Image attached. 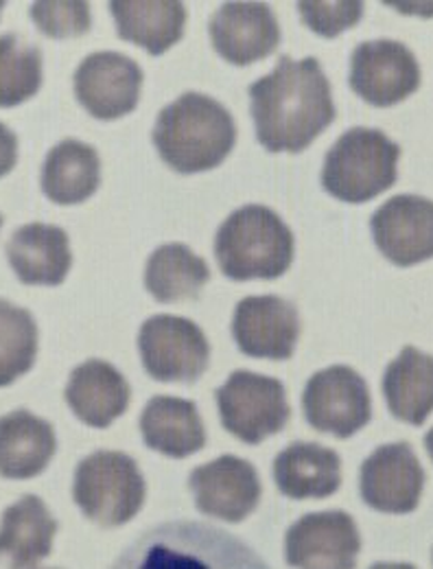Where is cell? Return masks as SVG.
Wrapping results in <instances>:
<instances>
[{
    "mask_svg": "<svg viewBox=\"0 0 433 569\" xmlns=\"http://www.w3.org/2000/svg\"><path fill=\"white\" fill-rule=\"evenodd\" d=\"M256 139L272 153H298L333 121L335 103L326 74L315 58L283 56L272 74L248 88Z\"/></svg>",
    "mask_w": 433,
    "mask_h": 569,
    "instance_id": "obj_1",
    "label": "cell"
},
{
    "mask_svg": "<svg viewBox=\"0 0 433 569\" xmlns=\"http://www.w3.org/2000/svg\"><path fill=\"white\" fill-rule=\"evenodd\" d=\"M112 569H270L241 539L209 523L169 521L141 535Z\"/></svg>",
    "mask_w": 433,
    "mask_h": 569,
    "instance_id": "obj_2",
    "label": "cell"
},
{
    "mask_svg": "<svg viewBox=\"0 0 433 569\" xmlns=\"http://www.w3.org/2000/svg\"><path fill=\"white\" fill-rule=\"evenodd\" d=\"M236 142L232 114L213 97L187 92L169 103L155 121L153 144L178 173H200L219 167Z\"/></svg>",
    "mask_w": 433,
    "mask_h": 569,
    "instance_id": "obj_3",
    "label": "cell"
},
{
    "mask_svg": "<svg viewBox=\"0 0 433 569\" xmlns=\"http://www.w3.org/2000/svg\"><path fill=\"white\" fill-rule=\"evenodd\" d=\"M215 257L232 281H274L293 261V234L281 214L248 204L230 214L216 230Z\"/></svg>",
    "mask_w": 433,
    "mask_h": 569,
    "instance_id": "obj_4",
    "label": "cell"
},
{
    "mask_svg": "<svg viewBox=\"0 0 433 569\" xmlns=\"http://www.w3.org/2000/svg\"><path fill=\"white\" fill-rule=\"evenodd\" d=\"M399 142L381 130L353 128L329 149L322 169V187L346 204H365L394 187L399 178Z\"/></svg>",
    "mask_w": 433,
    "mask_h": 569,
    "instance_id": "obj_5",
    "label": "cell"
},
{
    "mask_svg": "<svg viewBox=\"0 0 433 569\" xmlns=\"http://www.w3.org/2000/svg\"><path fill=\"white\" fill-rule=\"evenodd\" d=\"M72 498L99 526H123L143 508V473L128 453L94 451L77 465Z\"/></svg>",
    "mask_w": 433,
    "mask_h": 569,
    "instance_id": "obj_6",
    "label": "cell"
},
{
    "mask_svg": "<svg viewBox=\"0 0 433 569\" xmlns=\"http://www.w3.org/2000/svg\"><path fill=\"white\" fill-rule=\"evenodd\" d=\"M223 427L248 445H261L279 433L289 421L285 386L265 375L236 370L216 390Z\"/></svg>",
    "mask_w": 433,
    "mask_h": 569,
    "instance_id": "obj_7",
    "label": "cell"
},
{
    "mask_svg": "<svg viewBox=\"0 0 433 569\" xmlns=\"http://www.w3.org/2000/svg\"><path fill=\"white\" fill-rule=\"evenodd\" d=\"M139 349L149 377L167 383H195L211 359L204 331L193 320L169 313L144 320Z\"/></svg>",
    "mask_w": 433,
    "mask_h": 569,
    "instance_id": "obj_8",
    "label": "cell"
},
{
    "mask_svg": "<svg viewBox=\"0 0 433 569\" xmlns=\"http://www.w3.org/2000/svg\"><path fill=\"white\" fill-rule=\"evenodd\" d=\"M302 408L309 426L335 438H351L372 417L367 383L351 366L315 372L304 388Z\"/></svg>",
    "mask_w": 433,
    "mask_h": 569,
    "instance_id": "obj_9",
    "label": "cell"
},
{
    "mask_svg": "<svg viewBox=\"0 0 433 569\" xmlns=\"http://www.w3.org/2000/svg\"><path fill=\"white\" fill-rule=\"evenodd\" d=\"M360 550L358 523L344 510L304 515L285 537V561L293 569H355Z\"/></svg>",
    "mask_w": 433,
    "mask_h": 569,
    "instance_id": "obj_10",
    "label": "cell"
},
{
    "mask_svg": "<svg viewBox=\"0 0 433 569\" xmlns=\"http://www.w3.org/2000/svg\"><path fill=\"white\" fill-rule=\"evenodd\" d=\"M351 88L374 108H392L421 88L419 60L396 40L361 42L351 58Z\"/></svg>",
    "mask_w": 433,
    "mask_h": 569,
    "instance_id": "obj_11",
    "label": "cell"
},
{
    "mask_svg": "<svg viewBox=\"0 0 433 569\" xmlns=\"http://www.w3.org/2000/svg\"><path fill=\"white\" fill-rule=\"evenodd\" d=\"M143 79V69L128 56L99 51L74 72V97L94 119H121L137 110Z\"/></svg>",
    "mask_w": 433,
    "mask_h": 569,
    "instance_id": "obj_12",
    "label": "cell"
},
{
    "mask_svg": "<svg viewBox=\"0 0 433 569\" xmlns=\"http://www.w3.org/2000/svg\"><path fill=\"white\" fill-rule=\"evenodd\" d=\"M423 489L425 471L407 442L383 445L361 465V498L379 512H412Z\"/></svg>",
    "mask_w": 433,
    "mask_h": 569,
    "instance_id": "obj_13",
    "label": "cell"
},
{
    "mask_svg": "<svg viewBox=\"0 0 433 569\" xmlns=\"http://www.w3.org/2000/svg\"><path fill=\"white\" fill-rule=\"evenodd\" d=\"M379 252L399 268L433 257V202L423 196H394L370 219Z\"/></svg>",
    "mask_w": 433,
    "mask_h": 569,
    "instance_id": "obj_14",
    "label": "cell"
},
{
    "mask_svg": "<svg viewBox=\"0 0 433 569\" xmlns=\"http://www.w3.org/2000/svg\"><path fill=\"white\" fill-rule=\"evenodd\" d=\"M232 336L248 357L289 359L300 338L298 309L281 296H248L234 309Z\"/></svg>",
    "mask_w": 433,
    "mask_h": 569,
    "instance_id": "obj_15",
    "label": "cell"
},
{
    "mask_svg": "<svg viewBox=\"0 0 433 569\" xmlns=\"http://www.w3.org/2000/svg\"><path fill=\"white\" fill-rule=\"evenodd\" d=\"M209 31L216 53L234 67L261 62L281 44L279 20L265 2L221 4L211 18Z\"/></svg>",
    "mask_w": 433,
    "mask_h": 569,
    "instance_id": "obj_16",
    "label": "cell"
},
{
    "mask_svg": "<svg viewBox=\"0 0 433 569\" xmlns=\"http://www.w3.org/2000/svg\"><path fill=\"white\" fill-rule=\"evenodd\" d=\"M189 487L195 506L221 521H243L261 499V480L256 469L236 456H221L209 465L193 469Z\"/></svg>",
    "mask_w": 433,
    "mask_h": 569,
    "instance_id": "obj_17",
    "label": "cell"
},
{
    "mask_svg": "<svg viewBox=\"0 0 433 569\" xmlns=\"http://www.w3.org/2000/svg\"><path fill=\"white\" fill-rule=\"evenodd\" d=\"M7 257L20 283L58 287L71 272V239L60 226L27 223L13 232Z\"/></svg>",
    "mask_w": 433,
    "mask_h": 569,
    "instance_id": "obj_18",
    "label": "cell"
},
{
    "mask_svg": "<svg viewBox=\"0 0 433 569\" xmlns=\"http://www.w3.org/2000/svg\"><path fill=\"white\" fill-rule=\"evenodd\" d=\"M58 521L47 503L36 496H24L11 503L0 519V566L29 569L53 550Z\"/></svg>",
    "mask_w": 433,
    "mask_h": 569,
    "instance_id": "obj_19",
    "label": "cell"
},
{
    "mask_svg": "<svg viewBox=\"0 0 433 569\" xmlns=\"http://www.w3.org/2000/svg\"><path fill=\"white\" fill-rule=\"evenodd\" d=\"M130 383L103 359H88L71 372L67 386V403L74 417L85 426H112L130 406Z\"/></svg>",
    "mask_w": 433,
    "mask_h": 569,
    "instance_id": "obj_20",
    "label": "cell"
},
{
    "mask_svg": "<svg viewBox=\"0 0 433 569\" xmlns=\"http://www.w3.org/2000/svg\"><path fill=\"white\" fill-rule=\"evenodd\" d=\"M53 426L27 410L0 417V476L29 480L40 476L56 456Z\"/></svg>",
    "mask_w": 433,
    "mask_h": 569,
    "instance_id": "obj_21",
    "label": "cell"
},
{
    "mask_svg": "<svg viewBox=\"0 0 433 569\" xmlns=\"http://www.w3.org/2000/svg\"><path fill=\"white\" fill-rule=\"evenodd\" d=\"M274 480L289 499L331 498L342 485V460L318 442H291L274 460Z\"/></svg>",
    "mask_w": 433,
    "mask_h": 569,
    "instance_id": "obj_22",
    "label": "cell"
},
{
    "mask_svg": "<svg viewBox=\"0 0 433 569\" xmlns=\"http://www.w3.org/2000/svg\"><path fill=\"white\" fill-rule=\"evenodd\" d=\"M108 7L119 38L141 47L149 56H162L184 36L187 7L178 0H112Z\"/></svg>",
    "mask_w": 433,
    "mask_h": 569,
    "instance_id": "obj_23",
    "label": "cell"
},
{
    "mask_svg": "<svg viewBox=\"0 0 433 569\" xmlns=\"http://www.w3.org/2000/svg\"><path fill=\"white\" fill-rule=\"evenodd\" d=\"M144 445L169 458H189L204 449L207 429L193 401L153 397L141 415Z\"/></svg>",
    "mask_w": 433,
    "mask_h": 569,
    "instance_id": "obj_24",
    "label": "cell"
},
{
    "mask_svg": "<svg viewBox=\"0 0 433 569\" xmlns=\"http://www.w3.org/2000/svg\"><path fill=\"white\" fill-rule=\"evenodd\" d=\"M99 182L101 160L94 147L67 139L49 151L42 167V191L51 202L81 204L94 196Z\"/></svg>",
    "mask_w": 433,
    "mask_h": 569,
    "instance_id": "obj_25",
    "label": "cell"
},
{
    "mask_svg": "<svg viewBox=\"0 0 433 569\" xmlns=\"http://www.w3.org/2000/svg\"><path fill=\"white\" fill-rule=\"evenodd\" d=\"M390 412L410 426H423L433 412V357L405 347L383 375Z\"/></svg>",
    "mask_w": 433,
    "mask_h": 569,
    "instance_id": "obj_26",
    "label": "cell"
},
{
    "mask_svg": "<svg viewBox=\"0 0 433 569\" xmlns=\"http://www.w3.org/2000/svg\"><path fill=\"white\" fill-rule=\"evenodd\" d=\"M211 281V270L184 243H164L153 250L144 268V284L158 302H178L198 298Z\"/></svg>",
    "mask_w": 433,
    "mask_h": 569,
    "instance_id": "obj_27",
    "label": "cell"
},
{
    "mask_svg": "<svg viewBox=\"0 0 433 569\" xmlns=\"http://www.w3.org/2000/svg\"><path fill=\"white\" fill-rule=\"evenodd\" d=\"M42 53L16 33L0 36V108H16L42 88Z\"/></svg>",
    "mask_w": 433,
    "mask_h": 569,
    "instance_id": "obj_28",
    "label": "cell"
},
{
    "mask_svg": "<svg viewBox=\"0 0 433 569\" xmlns=\"http://www.w3.org/2000/svg\"><path fill=\"white\" fill-rule=\"evenodd\" d=\"M38 356V325L33 316L0 298V388L31 370Z\"/></svg>",
    "mask_w": 433,
    "mask_h": 569,
    "instance_id": "obj_29",
    "label": "cell"
},
{
    "mask_svg": "<svg viewBox=\"0 0 433 569\" xmlns=\"http://www.w3.org/2000/svg\"><path fill=\"white\" fill-rule=\"evenodd\" d=\"M31 20L44 36H49L53 40L85 36L92 24L90 4L77 2V0L36 2L31 7Z\"/></svg>",
    "mask_w": 433,
    "mask_h": 569,
    "instance_id": "obj_30",
    "label": "cell"
},
{
    "mask_svg": "<svg viewBox=\"0 0 433 569\" xmlns=\"http://www.w3.org/2000/svg\"><path fill=\"white\" fill-rule=\"evenodd\" d=\"M298 9L304 24L322 38H338L363 18V2L360 0H304L298 2Z\"/></svg>",
    "mask_w": 433,
    "mask_h": 569,
    "instance_id": "obj_31",
    "label": "cell"
},
{
    "mask_svg": "<svg viewBox=\"0 0 433 569\" xmlns=\"http://www.w3.org/2000/svg\"><path fill=\"white\" fill-rule=\"evenodd\" d=\"M18 162V139L16 134L0 123V178L7 176Z\"/></svg>",
    "mask_w": 433,
    "mask_h": 569,
    "instance_id": "obj_32",
    "label": "cell"
},
{
    "mask_svg": "<svg viewBox=\"0 0 433 569\" xmlns=\"http://www.w3.org/2000/svg\"><path fill=\"white\" fill-rule=\"evenodd\" d=\"M370 569H416L410 563H374Z\"/></svg>",
    "mask_w": 433,
    "mask_h": 569,
    "instance_id": "obj_33",
    "label": "cell"
},
{
    "mask_svg": "<svg viewBox=\"0 0 433 569\" xmlns=\"http://www.w3.org/2000/svg\"><path fill=\"white\" fill-rule=\"evenodd\" d=\"M425 449H427V453H430L433 462V427L427 431V436H425Z\"/></svg>",
    "mask_w": 433,
    "mask_h": 569,
    "instance_id": "obj_34",
    "label": "cell"
},
{
    "mask_svg": "<svg viewBox=\"0 0 433 569\" xmlns=\"http://www.w3.org/2000/svg\"><path fill=\"white\" fill-rule=\"evenodd\" d=\"M2 9H4V2H0V13H2Z\"/></svg>",
    "mask_w": 433,
    "mask_h": 569,
    "instance_id": "obj_35",
    "label": "cell"
},
{
    "mask_svg": "<svg viewBox=\"0 0 433 569\" xmlns=\"http://www.w3.org/2000/svg\"><path fill=\"white\" fill-rule=\"evenodd\" d=\"M0 228H2V214H0Z\"/></svg>",
    "mask_w": 433,
    "mask_h": 569,
    "instance_id": "obj_36",
    "label": "cell"
},
{
    "mask_svg": "<svg viewBox=\"0 0 433 569\" xmlns=\"http://www.w3.org/2000/svg\"><path fill=\"white\" fill-rule=\"evenodd\" d=\"M49 569H56V568H49Z\"/></svg>",
    "mask_w": 433,
    "mask_h": 569,
    "instance_id": "obj_37",
    "label": "cell"
}]
</instances>
